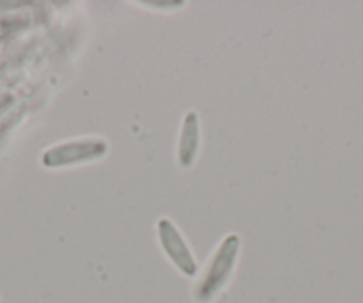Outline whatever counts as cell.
Instances as JSON below:
<instances>
[{
    "label": "cell",
    "instance_id": "obj_4",
    "mask_svg": "<svg viewBox=\"0 0 363 303\" xmlns=\"http://www.w3.org/2000/svg\"><path fill=\"white\" fill-rule=\"evenodd\" d=\"M201 145V128L200 116L196 111H189L184 116L180 127V136H178L177 145V162L180 168L187 170L196 162L198 154H200Z\"/></svg>",
    "mask_w": 363,
    "mask_h": 303
},
{
    "label": "cell",
    "instance_id": "obj_3",
    "mask_svg": "<svg viewBox=\"0 0 363 303\" xmlns=\"http://www.w3.org/2000/svg\"><path fill=\"white\" fill-rule=\"evenodd\" d=\"M157 238H159V245L162 248L164 255L171 260V264L182 275H186L189 278L196 277V257H194L187 239L184 238V234L178 231V226L173 223V219L160 218L157 221Z\"/></svg>",
    "mask_w": 363,
    "mask_h": 303
},
{
    "label": "cell",
    "instance_id": "obj_1",
    "mask_svg": "<svg viewBox=\"0 0 363 303\" xmlns=\"http://www.w3.org/2000/svg\"><path fill=\"white\" fill-rule=\"evenodd\" d=\"M240 253V238L228 234L221 239L193 287V296L198 303H212L232 280Z\"/></svg>",
    "mask_w": 363,
    "mask_h": 303
},
{
    "label": "cell",
    "instance_id": "obj_2",
    "mask_svg": "<svg viewBox=\"0 0 363 303\" xmlns=\"http://www.w3.org/2000/svg\"><path fill=\"white\" fill-rule=\"evenodd\" d=\"M109 145L102 138H84L62 141L48 148L41 158L45 168H72L84 162L106 158Z\"/></svg>",
    "mask_w": 363,
    "mask_h": 303
}]
</instances>
